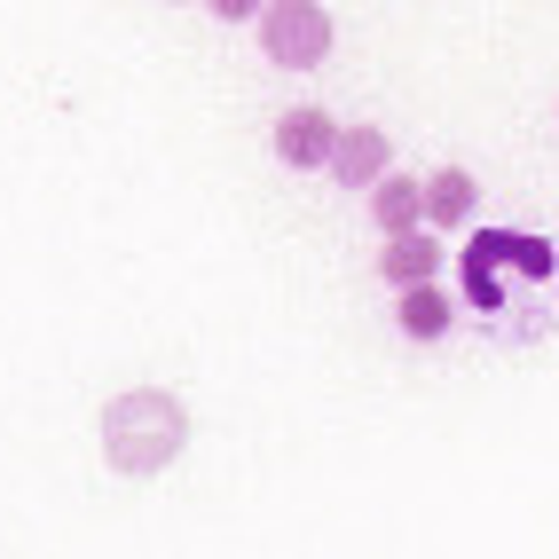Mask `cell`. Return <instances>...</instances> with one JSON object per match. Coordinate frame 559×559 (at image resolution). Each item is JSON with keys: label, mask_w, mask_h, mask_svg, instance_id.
<instances>
[{"label": "cell", "mask_w": 559, "mask_h": 559, "mask_svg": "<svg viewBox=\"0 0 559 559\" xmlns=\"http://www.w3.org/2000/svg\"><path fill=\"white\" fill-rule=\"evenodd\" d=\"M205 9H213V16H260L269 0H205Z\"/></svg>", "instance_id": "cell-9"}, {"label": "cell", "mask_w": 559, "mask_h": 559, "mask_svg": "<svg viewBox=\"0 0 559 559\" xmlns=\"http://www.w3.org/2000/svg\"><path fill=\"white\" fill-rule=\"evenodd\" d=\"M370 213H379L386 237H409V221H426V190H418L409 174H386L379 190H370Z\"/></svg>", "instance_id": "cell-6"}, {"label": "cell", "mask_w": 559, "mask_h": 559, "mask_svg": "<svg viewBox=\"0 0 559 559\" xmlns=\"http://www.w3.org/2000/svg\"><path fill=\"white\" fill-rule=\"evenodd\" d=\"M331 151H340V127H331L323 110H284V119H276V158H284L292 174L331 166Z\"/></svg>", "instance_id": "cell-3"}, {"label": "cell", "mask_w": 559, "mask_h": 559, "mask_svg": "<svg viewBox=\"0 0 559 559\" xmlns=\"http://www.w3.org/2000/svg\"><path fill=\"white\" fill-rule=\"evenodd\" d=\"M386 158H394V142H386L379 127H347L340 151H331V174H340V190H379V181H386Z\"/></svg>", "instance_id": "cell-4"}, {"label": "cell", "mask_w": 559, "mask_h": 559, "mask_svg": "<svg viewBox=\"0 0 559 559\" xmlns=\"http://www.w3.org/2000/svg\"><path fill=\"white\" fill-rule=\"evenodd\" d=\"M402 331L409 340H441V331H450V300H441L433 284H409L402 292Z\"/></svg>", "instance_id": "cell-8"}, {"label": "cell", "mask_w": 559, "mask_h": 559, "mask_svg": "<svg viewBox=\"0 0 559 559\" xmlns=\"http://www.w3.org/2000/svg\"><path fill=\"white\" fill-rule=\"evenodd\" d=\"M252 24H260V56L276 71H316L331 56V9L323 0H269Z\"/></svg>", "instance_id": "cell-2"}, {"label": "cell", "mask_w": 559, "mask_h": 559, "mask_svg": "<svg viewBox=\"0 0 559 559\" xmlns=\"http://www.w3.org/2000/svg\"><path fill=\"white\" fill-rule=\"evenodd\" d=\"M95 433H103L110 473L151 480V473H166L181 450H190V409H181V394H166V386H127V394L103 402Z\"/></svg>", "instance_id": "cell-1"}, {"label": "cell", "mask_w": 559, "mask_h": 559, "mask_svg": "<svg viewBox=\"0 0 559 559\" xmlns=\"http://www.w3.org/2000/svg\"><path fill=\"white\" fill-rule=\"evenodd\" d=\"M379 276L402 284V292H409V284H433V276H441V245H433V237H386Z\"/></svg>", "instance_id": "cell-5"}, {"label": "cell", "mask_w": 559, "mask_h": 559, "mask_svg": "<svg viewBox=\"0 0 559 559\" xmlns=\"http://www.w3.org/2000/svg\"><path fill=\"white\" fill-rule=\"evenodd\" d=\"M473 174L465 166H441L433 181H426V221H473Z\"/></svg>", "instance_id": "cell-7"}]
</instances>
